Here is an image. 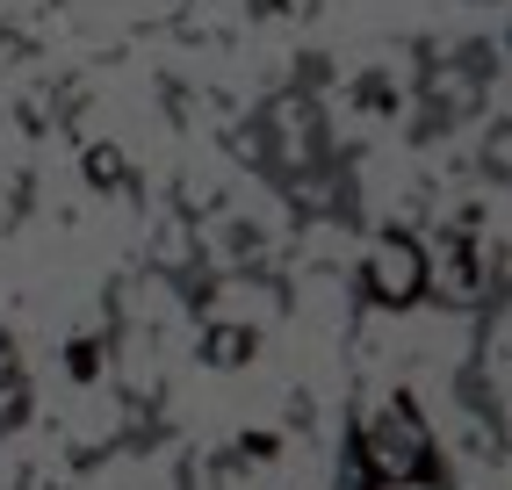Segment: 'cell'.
<instances>
[{
	"instance_id": "2",
	"label": "cell",
	"mask_w": 512,
	"mask_h": 490,
	"mask_svg": "<svg viewBox=\"0 0 512 490\" xmlns=\"http://www.w3.org/2000/svg\"><path fill=\"white\" fill-rule=\"evenodd\" d=\"M368 289L383 296V303H412L426 289V260H419V245L412 238H383L368 253Z\"/></svg>"
},
{
	"instance_id": "1",
	"label": "cell",
	"mask_w": 512,
	"mask_h": 490,
	"mask_svg": "<svg viewBox=\"0 0 512 490\" xmlns=\"http://www.w3.org/2000/svg\"><path fill=\"white\" fill-rule=\"evenodd\" d=\"M368 462L383 469V476H426V462H433V447H426V433H419V418L412 411H383L368 426Z\"/></svg>"
}]
</instances>
